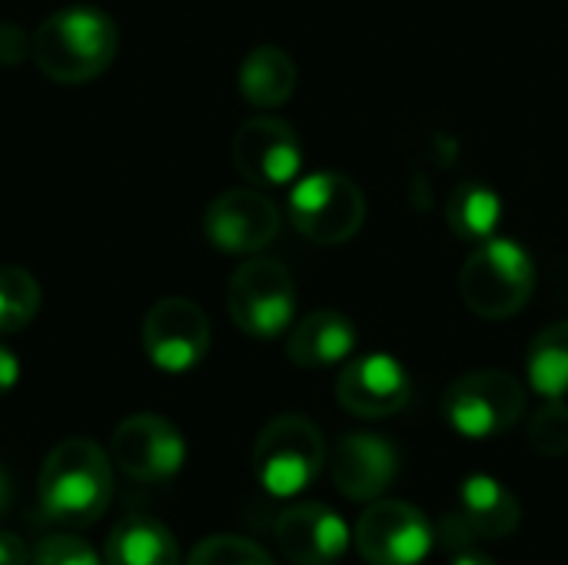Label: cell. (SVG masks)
<instances>
[{"instance_id":"6da1fadb","label":"cell","mask_w":568,"mask_h":565,"mask_svg":"<svg viewBox=\"0 0 568 565\" xmlns=\"http://www.w3.org/2000/svg\"><path fill=\"white\" fill-rule=\"evenodd\" d=\"M40 509L60 526H93L113 496V460L87 436L57 443L37 480Z\"/></svg>"},{"instance_id":"7a4b0ae2","label":"cell","mask_w":568,"mask_h":565,"mask_svg":"<svg viewBox=\"0 0 568 565\" xmlns=\"http://www.w3.org/2000/svg\"><path fill=\"white\" fill-rule=\"evenodd\" d=\"M33 60L57 83H90L120 50V30L110 13L90 3H70L50 13L30 37Z\"/></svg>"},{"instance_id":"3957f363","label":"cell","mask_w":568,"mask_h":565,"mask_svg":"<svg viewBox=\"0 0 568 565\" xmlns=\"http://www.w3.org/2000/svg\"><path fill=\"white\" fill-rule=\"evenodd\" d=\"M463 303L483 320L516 316L536 293V263L516 240L493 236L476 243L459 270Z\"/></svg>"},{"instance_id":"277c9868","label":"cell","mask_w":568,"mask_h":565,"mask_svg":"<svg viewBox=\"0 0 568 565\" xmlns=\"http://www.w3.org/2000/svg\"><path fill=\"white\" fill-rule=\"evenodd\" d=\"M323 466H326V440L316 430V423H310L306 416L296 413L276 416L260 430L253 443L256 483L276 500H290L310 490L323 473Z\"/></svg>"},{"instance_id":"5b68a950","label":"cell","mask_w":568,"mask_h":565,"mask_svg":"<svg viewBox=\"0 0 568 565\" xmlns=\"http://www.w3.org/2000/svg\"><path fill=\"white\" fill-rule=\"evenodd\" d=\"M526 413V386L506 370L459 376L443 396L446 423L466 440H489L513 430Z\"/></svg>"},{"instance_id":"8992f818","label":"cell","mask_w":568,"mask_h":565,"mask_svg":"<svg viewBox=\"0 0 568 565\" xmlns=\"http://www.w3.org/2000/svg\"><path fill=\"white\" fill-rule=\"evenodd\" d=\"M226 310L246 336L273 340L286 333L296 316V283L280 260L253 256L230 276Z\"/></svg>"},{"instance_id":"52a82bcc","label":"cell","mask_w":568,"mask_h":565,"mask_svg":"<svg viewBox=\"0 0 568 565\" xmlns=\"http://www.w3.org/2000/svg\"><path fill=\"white\" fill-rule=\"evenodd\" d=\"M290 220L306 240L320 246H339L363 230L366 196L359 183L343 173H310L290 190Z\"/></svg>"},{"instance_id":"ba28073f","label":"cell","mask_w":568,"mask_h":565,"mask_svg":"<svg viewBox=\"0 0 568 565\" xmlns=\"http://www.w3.org/2000/svg\"><path fill=\"white\" fill-rule=\"evenodd\" d=\"M433 539V523L403 500H376L356 523V549L369 565H419Z\"/></svg>"},{"instance_id":"9c48e42d","label":"cell","mask_w":568,"mask_h":565,"mask_svg":"<svg viewBox=\"0 0 568 565\" xmlns=\"http://www.w3.org/2000/svg\"><path fill=\"white\" fill-rule=\"evenodd\" d=\"M110 460L123 476L136 483H163L183 470L186 440L170 420L156 413H136L113 430Z\"/></svg>"},{"instance_id":"30bf717a","label":"cell","mask_w":568,"mask_h":565,"mask_svg":"<svg viewBox=\"0 0 568 565\" xmlns=\"http://www.w3.org/2000/svg\"><path fill=\"white\" fill-rule=\"evenodd\" d=\"M210 320L186 296H166L150 306L143 320V350L163 373H190L210 353Z\"/></svg>"},{"instance_id":"8fae6325","label":"cell","mask_w":568,"mask_h":565,"mask_svg":"<svg viewBox=\"0 0 568 565\" xmlns=\"http://www.w3.org/2000/svg\"><path fill=\"white\" fill-rule=\"evenodd\" d=\"M203 233L220 253L253 256L266 250L280 233V206L256 186L223 190L203 213Z\"/></svg>"},{"instance_id":"7c38bea8","label":"cell","mask_w":568,"mask_h":565,"mask_svg":"<svg viewBox=\"0 0 568 565\" xmlns=\"http://www.w3.org/2000/svg\"><path fill=\"white\" fill-rule=\"evenodd\" d=\"M233 163L260 190L296 183L303 170V143L280 117H250L233 133Z\"/></svg>"},{"instance_id":"4fadbf2b","label":"cell","mask_w":568,"mask_h":565,"mask_svg":"<svg viewBox=\"0 0 568 565\" xmlns=\"http://www.w3.org/2000/svg\"><path fill=\"white\" fill-rule=\"evenodd\" d=\"M413 396L409 370L389 353H369L353 360L336 380V400L359 420H386L399 413Z\"/></svg>"},{"instance_id":"5bb4252c","label":"cell","mask_w":568,"mask_h":565,"mask_svg":"<svg viewBox=\"0 0 568 565\" xmlns=\"http://www.w3.org/2000/svg\"><path fill=\"white\" fill-rule=\"evenodd\" d=\"M333 486L353 503H376L399 476V453L373 433H346L329 453Z\"/></svg>"},{"instance_id":"9a60e30c","label":"cell","mask_w":568,"mask_h":565,"mask_svg":"<svg viewBox=\"0 0 568 565\" xmlns=\"http://www.w3.org/2000/svg\"><path fill=\"white\" fill-rule=\"evenodd\" d=\"M276 546L293 565H333L349 549L343 516L323 503H296L276 519Z\"/></svg>"},{"instance_id":"2e32d148","label":"cell","mask_w":568,"mask_h":565,"mask_svg":"<svg viewBox=\"0 0 568 565\" xmlns=\"http://www.w3.org/2000/svg\"><path fill=\"white\" fill-rule=\"evenodd\" d=\"M356 343H359V330L346 313L316 310L293 326L286 340V356L303 370H326L349 360Z\"/></svg>"},{"instance_id":"e0dca14e","label":"cell","mask_w":568,"mask_h":565,"mask_svg":"<svg viewBox=\"0 0 568 565\" xmlns=\"http://www.w3.org/2000/svg\"><path fill=\"white\" fill-rule=\"evenodd\" d=\"M456 513L479 539H506L523 523V506H519L516 493L483 473L463 480Z\"/></svg>"},{"instance_id":"ac0fdd59","label":"cell","mask_w":568,"mask_h":565,"mask_svg":"<svg viewBox=\"0 0 568 565\" xmlns=\"http://www.w3.org/2000/svg\"><path fill=\"white\" fill-rule=\"evenodd\" d=\"M240 93L253 103V107H263V110H273V107H283L293 90H296V63L293 57L283 50V47H256L243 57L240 63Z\"/></svg>"},{"instance_id":"d6986e66","label":"cell","mask_w":568,"mask_h":565,"mask_svg":"<svg viewBox=\"0 0 568 565\" xmlns=\"http://www.w3.org/2000/svg\"><path fill=\"white\" fill-rule=\"evenodd\" d=\"M103 556L106 565H180V546L163 523L130 516L113 526Z\"/></svg>"},{"instance_id":"ffe728a7","label":"cell","mask_w":568,"mask_h":565,"mask_svg":"<svg viewBox=\"0 0 568 565\" xmlns=\"http://www.w3.org/2000/svg\"><path fill=\"white\" fill-rule=\"evenodd\" d=\"M503 220V200L486 183H459L446 200V223L463 243H486L496 236Z\"/></svg>"},{"instance_id":"44dd1931","label":"cell","mask_w":568,"mask_h":565,"mask_svg":"<svg viewBox=\"0 0 568 565\" xmlns=\"http://www.w3.org/2000/svg\"><path fill=\"white\" fill-rule=\"evenodd\" d=\"M529 386L546 400H568V320L546 326L532 340Z\"/></svg>"},{"instance_id":"7402d4cb","label":"cell","mask_w":568,"mask_h":565,"mask_svg":"<svg viewBox=\"0 0 568 565\" xmlns=\"http://www.w3.org/2000/svg\"><path fill=\"white\" fill-rule=\"evenodd\" d=\"M40 310V286L23 266H0V336L20 333Z\"/></svg>"},{"instance_id":"603a6c76","label":"cell","mask_w":568,"mask_h":565,"mask_svg":"<svg viewBox=\"0 0 568 565\" xmlns=\"http://www.w3.org/2000/svg\"><path fill=\"white\" fill-rule=\"evenodd\" d=\"M186 565H276L263 546L243 536H210L193 546Z\"/></svg>"},{"instance_id":"cb8c5ba5","label":"cell","mask_w":568,"mask_h":565,"mask_svg":"<svg viewBox=\"0 0 568 565\" xmlns=\"http://www.w3.org/2000/svg\"><path fill=\"white\" fill-rule=\"evenodd\" d=\"M529 446L546 460L568 456V406L566 400H549L529 420Z\"/></svg>"},{"instance_id":"d4e9b609","label":"cell","mask_w":568,"mask_h":565,"mask_svg":"<svg viewBox=\"0 0 568 565\" xmlns=\"http://www.w3.org/2000/svg\"><path fill=\"white\" fill-rule=\"evenodd\" d=\"M33 565H100L97 553L77 539V536H67V533H57V536H47L40 539V546L33 549Z\"/></svg>"},{"instance_id":"484cf974","label":"cell","mask_w":568,"mask_h":565,"mask_svg":"<svg viewBox=\"0 0 568 565\" xmlns=\"http://www.w3.org/2000/svg\"><path fill=\"white\" fill-rule=\"evenodd\" d=\"M33 57L30 37L17 23H0V67H17Z\"/></svg>"},{"instance_id":"4316f807","label":"cell","mask_w":568,"mask_h":565,"mask_svg":"<svg viewBox=\"0 0 568 565\" xmlns=\"http://www.w3.org/2000/svg\"><path fill=\"white\" fill-rule=\"evenodd\" d=\"M0 565H30V553L20 536L0 533Z\"/></svg>"},{"instance_id":"83f0119b","label":"cell","mask_w":568,"mask_h":565,"mask_svg":"<svg viewBox=\"0 0 568 565\" xmlns=\"http://www.w3.org/2000/svg\"><path fill=\"white\" fill-rule=\"evenodd\" d=\"M17 380H20V360L7 346H0V396L10 393L17 386Z\"/></svg>"},{"instance_id":"f1b7e54d","label":"cell","mask_w":568,"mask_h":565,"mask_svg":"<svg viewBox=\"0 0 568 565\" xmlns=\"http://www.w3.org/2000/svg\"><path fill=\"white\" fill-rule=\"evenodd\" d=\"M449 565H499L493 556H486L476 543H466V546H456L449 549Z\"/></svg>"},{"instance_id":"f546056e","label":"cell","mask_w":568,"mask_h":565,"mask_svg":"<svg viewBox=\"0 0 568 565\" xmlns=\"http://www.w3.org/2000/svg\"><path fill=\"white\" fill-rule=\"evenodd\" d=\"M10 503H13V486H10V476H7V470L0 466V516L10 509Z\"/></svg>"}]
</instances>
